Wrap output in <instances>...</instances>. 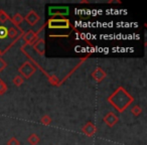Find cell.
Here are the masks:
<instances>
[{
	"mask_svg": "<svg viewBox=\"0 0 147 145\" xmlns=\"http://www.w3.org/2000/svg\"><path fill=\"white\" fill-rule=\"evenodd\" d=\"M108 103L118 113H123L134 102V97L124 88L118 87L107 99Z\"/></svg>",
	"mask_w": 147,
	"mask_h": 145,
	"instance_id": "cell-1",
	"label": "cell"
},
{
	"mask_svg": "<svg viewBox=\"0 0 147 145\" xmlns=\"http://www.w3.org/2000/svg\"><path fill=\"white\" fill-rule=\"evenodd\" d=\"M35 71H36L35 67H33L32 63H30L29 61H25V63H23L22 65L18 67V73L20 74L19 76H21L23 79H26V80L30 79L31 77L33 76Z\"/></svg>",
	"mask_w": 147,
	"mask_h": 145,
	"instance_id": "cell-2",
	"label": "cell"
},
{
	"mask_svg": "<svg viewBox=\"0 0 147 145\" xmlns=\"http://www.w3.org/2000/svg\"><path fill=\"white\" fill-rule=\"evenodd\" d=\"M47 26L49 28H55V29H57V28H69L71 26V22H69V19L67 18H51L47 22Z\"/></svg>",
	"mask_w": 147,
	"mask_h": 145,
	"instance_id": "cell-3",
	"label": "cell"
},
{
	"mask_svg": "<svg viewBox=\"0 0 147 145\" xmlns=\"http://www.w3.org/2000/svg\"><path fill=\"white\" fill-rule=\"evenodd\" d=\"M49 14L51 16H65L69 14L67 6H51L49 8Z\"/></svg>",
	"mask_w": 147,
	"mask_h": 145,
	"instance_id": "cell-4",
	"label": "cell"
},
{
	"mask_svg": "<svg viewBox=\"0 0 147 145\" xmlns=\"http://www.w3.org/2000/svg\"><path fill=\"white\" fill-rule=\"evenodd\" d=\"M103 121H104V123L108 127H110V128H113V127H114L115 125H116L117 123L119 122V118H118V116H117V115L115 114L114 112H109V113H107V114L104 116V119H103Z\"/></svg>",
	"mask_w": 147,
	"mask_h": 145,
	"instance_id": "cell-5",
	"label": "cell"
},
{
	"mask_svg": "<svg viewBox=\"0 0 147 145\" xmlns=\"http://www.w3.org/2000/svg\"><path fill=\"white\" fill-rule=\"evenodd\" d=\"M81 131H82L83 134H85L86 136L92 137V136H94V135L96 134V132H97V127L95 126L94 123L91 122V121H89V122H87L86 124H85L84 126L82 127Z\"/></svg>",
	"mask_w": 147,
	"mask_h": 145,
	"instance_id": "cell-6",
	"label": "cell"
},
{
	"mask_svg": "<svg viewBox=\"0 0 147 145\" xmlns=\"http://www.w3.org/2000/svg\"><path fill=\"white\" fill-rule=\"evenodd\" d=\"M24 20L27 22V24L30 26H34L35 24H37L39 20H40V16L35 12L34 10H30L26 14V16L24 17Z\"/></svg>",
	"mask_w": 147,
	"mask_h": 145,
	"instance_id": "cell-7",
	"label": "cell"
},
{
	"mask_svg": "<svg viewBox=\"0 0 147 145\" xmlns=\"http://www.w3.org/2000/svg\"><path fill=\"white\" fill-rule=\"evenodd\" d=\"M107 77L106 71L101 67H97L94 71H92V78L96 81L97 83H101Z\"/></svg>",
	"mask_w": 147,
	"mask_h": 145,
	"instance_id": "cell-8",
	"label": "cell"
},
{
	"mask_svg": "<svg viewBox=\"0 0 147 145\" xmlns=\"http://www.w3.org/2000/svg\"><path fill=\"white\" fill-rule=\"evenodd\" d=\"M33 49L39 55H45V40L43 38H38L33 43Z\"/></svg>",
	"mask_w": 147,
	"mask_h": 145,
	"instance_id": "cell-9",
	"label": "cell"
},
{
	"mask_svg": "<svg viewBox=\"0 0 147 145\" xmlns=\"http://www.w3.org/2000/svg\"><path fill=\"white\" fill-rule=\"evenodd\" d=\"M37 39H38L37 38V33L35 32V31L31 30V29L28 30L24 35H23V40H24V42L27 43V45H33V43H34Z\"/></svg>",
	"mask_w": 147,
	"mask_h": 145,
	"instance_id": "cell-10",
	"label": "cell"
},
{
	"mask_svg": "<svg viewBox=\"0 0 147 145\" xmlns=\"http://www.w3.org/2000/svg\"><path fill=\"white\" fill-rule=\"evenodd\" d=\"M10 20H11V22H12V24H14L16 27H18L19 25L22 23V21L24 20V17H23L20 13H16V14L13 15Z\"/></svg>",
	"mask_w": 147,
	"mask_h": 145,
	"instance_id": "cell-11",
	"label": "cell"
},
{
	"mask_svg": "<svg viewBox=\"0 0 147 145\" xmlns=\"http://www.w3.org/2000/svg\"><path fill=\"white\" fill-rule=\"evenodd\" d=\"M39 141H40V139H39L38 135L34 134V133L30 134L28 136V138H27V142L30 145H37L39 143Z\"/></svg>",
	"mask_w": 147,
	"mask_h": 145,
	"instance_id": "cell-12",
	"label": "cell"
},
{
	"mask_svg": "<svg viewBox=\"0 0 147 145\" xmlns=\"http://www.w3.org/2000/svg\"><path fill=\"white\" fill-rule=\"evenodd\" d=\"M51 122H53V119L49 115H43L40 118V123L42 125H45V126H49L51 124Z\"/></svg>",
	"mask_w": 147,
	"mask_h": 145,
	"instance_id": "cell-13",
	"label": "cell"
},
{
	"mask_svg": "<svg viewBox=\"0 0 147 145\" xmlns=\"http://www.w3.org/2000/svg\"><path fill=\"white\" fill-rule=\"evenodd\" d=\"M131 113H132L133 116H135V117L140 116L141 113H142V108H141L139 105H134V106L131 108Z\"/></svg>",
	"mask_w": 147,
	"mask_h": 145,
	"instance_id": "cell-14",
	"label": "cell"
},
{
	"mask_svg": "<svg viewBox=\"0 0 147 145\" xmlns=\"http://www.w3.org/2000/svg\"><path fill=\"white\" fill-rule=\"evenodd\" d=\"M12 82H13V84H14V86L20 87L21 85L24 83V79H23L21 76H19V75H17V76H15L14 78H13Z\"/></svg>",
	"mask_w": 147,
	"mask_h": 145,
	"instance_id": "cell-15",
	"label": "cell"
},
{
	"mask_svg": "<svg viewBox=\"0 0 147 145\" xmlns=\"http://www.w3.org/2000/svg\"><path fill=\"white\" fill-rule=\"evenodd\" d=\"M18 34V30H17L15 27H10V28L7 29V36L10 37V38H14Z\"/></svg>",
	"mask_w": 147,
	"mask_h": 145,
	"instance_id": "cell-16",
	"label": "cell"
},
{
	"mask_svg": "<svg viewBox=\"0 0 147 145\" xmlns=\"http://www.w3.org/2000/svg\"><path fill=\"white\" fill-rule=\"evenodd\" d=\"M7 85L5 84V82L2 80V79L0 78V96H2L4 95L5 93L7 92Z\"/></svg>",
	"mask_w": 147,
	"mask_h": 145,
	"instance_id": "cell-17",
	"label": "cell"
},
{
	"mask_svg": "<svg viewBox=\"0 0 147 145\" xmlns=\"http://www.w3.org/2000/svg\"><path fill=\"white\" fill-rule=\"evenodd\" d=\"M9 19V16L4 10H0V22L4 23L5 21H7Z\"/></svg>",
	"mask_w": 147,
	"mask_h": 145,
	"instance_id": "cell-18",
	"label": "cell"
},
{
	"mask_svg": "<svg viewBox=\"0 0 147 145\" xmlns=\"http://www.w3.org/2000/svg\"><path fill=\"white\" fill-rule=\"evenodd\" d=\"M7 37V28L5 26L0 25V39Z\"/></svg>",
	"mask_w": 147,
	"mask_h": 145,
	"instance_id": "cell-19",
	"label": "cell"
},
{
	"mask_svg": "<svg viewBox=\"0 0 147 145\" xmlns=\"http://www.w3.org/2000/svg\"><path fill=\"white\" fill-rule=\"evenodd\" d=\"M6 67H7V63L2 59V57H0V73L4 71Z\"/></svg>",
	"mask_w": 147,
	"mask_h": 145,
	"instance_id": "cell-20",
	"label": "cell"
},
{
	"mask_svg": "<svg viewBox=\"0 0 147 145\" xmlns=\"http://www.w3.org/2000/svg\"><path fill=\"white\" fill-rule=\"evenodd\" d=\"M7 145H20V142L15 137H12L7 141Z\"/></svg>",
	"mask_w": 147,
	"mask_h": 145,
	"instance_id": "cell-21",
	"label": "cell"
},
{
	"mask_svg": "<svg viewBox=\"0 0 147 145\" xmlns=\"http://www.w3.org/2000/svg\"><path fill=\"white\" fill-rule=\"evenodd\" d=\"M108 3H121V1H114V0H111V1H108Z\"/></svg>",
	"mask_w": 147,
	"mask_h": 145,
	"instance_id": "cell-22",
	"label": "cell"
},
{
	"mask_svg": "<svg viewBox=\"0 0 147 145\" xmlns=\"http://www.w3.org/2000/svg\"><path fill=\"white\" fill-rule=\"evenodd\" d=\"M80 3H81V4H85V3H86V4H88L89 1H86V0H82V1H80Z\"/></svg>",
	"mask_w": 147,
	"mask_h": 145,
	"instance_id": "cell-23",
	"label": "cell"
},
{
	"mask_svg": "<svg viewBox=\"0 0 147 145\" xmlns=\"http://www.w3.org/2000/svg\"><path fill=\"white\" fill-rule=\"evenodd\" d=\"M0 55H1V51H0Z\"/></svg>",
	"mask_w": 147,
	"mask_h": 145,
	"instance_id": "cell-24",
	"label": "cell"
}]
</instances>
